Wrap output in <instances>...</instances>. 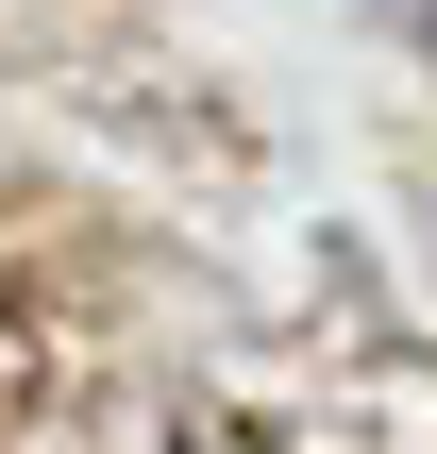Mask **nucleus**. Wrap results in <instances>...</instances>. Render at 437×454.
I'll use <instances>...</instances> for the list:
<instances>
[{
    "mask_svg": "<svg viewBox=\"0 0 437 454\" xmlns=\"http://www.w3.org/2000/svg\"><path fill=\"white\" fill-rule=\"evenodd\" d=\"M34 387H51V320L0 286V421H34Z\"/></svg>",
    "mask_w": 437,
    "mask_h": 454,
    "instance_id": "obj_1",
    "label": "nucleus"
},
{
    "mask_svg": "<svg viewBox=\"0 0 437 454\" xmlns=\"http://www.w3.org/2000/svg\"><path fill=\"white\" fill-rule=\"evenodd\" d=\"M185 454H253V438H236V421H185Z\"/></svg>",
    "mask_w": 437,
    "mask_h": 454,
    "instance_id": "obj_2",
    "label": "nucleus"
}]
</instances>
